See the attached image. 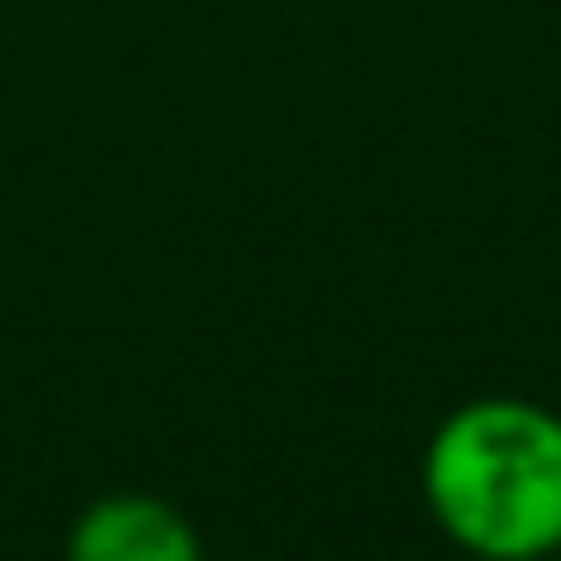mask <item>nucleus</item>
I'll return each mask as SVG.
<instances>
[{
    "mask_svg": "<svg viewBox=\"0 0 561 561\" xmlns=\"http://www.w3.org/2000/svg\"><path fill=\"white\" fill-rule=\"evenodd\" d=\"M423 501L477 561H549L561 549V416L537 399H465L423 447Z\"/></svg>",
    "mask_w": 561,
    "mask_h": 561,
    "instance_id": "f257e3e1",
    "label": "nucleus"
},
{
    "mask_svg": "<svg viewBox=\"0 0 561 561\" xmlns=\"http://www.w3.org/2000/svg\"><path fill=\"white\" fill-rule=\"evenodd\" d=\"M67 561H206L199 525L146 489L98 495L67 531Z\"/></svg>",
    "mask_w": 561,
    "mask_h": 561,
    "instance_id": "f03ea898",
    "label": "nucleus"
},
{
    "mask_svg": "<svg viewBox=\"0 0 561 561\" xmlns=\"http://www.w3.org/2000/svg\"><path fill=\"white\" fill-rule=\"evenodd\" d=\"M549 561H561V549H556V556H549Z\"/></svg>",
    "mask_w": 561,
    "mask_h": 561,
    "instance_id": "7ed1b4c3",
    "label": "nucleus"
}]
</instances>
